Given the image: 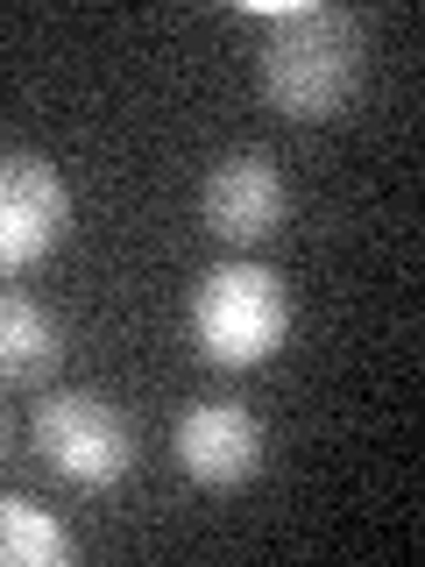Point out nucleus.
Segmentation results:
<instances>
[{
  "label": "nucleus",
  "mask_w": 425,
  "mask_h": 567,
  "mask_svg": "<svg viewBox=\"0 0 425 567\" xmlns=\"http://www.w3.org/2000/svg\"><path fill=\"white\" fill-rule=\"evenodd\" d=\"M35 454L71 489H114L135 468V425L100 390H58L35 404Z\"/></svg>",
  "instance_id": "3"
},
{
  "label": "nucleus",
  "mask_w": 425,
  "mask_h": 567,
  "mask_svg": "<svg viewBox=\"0 0 425 567\" xmlns=\"http://www.w3.org/2000/svg\"><path fill=\"white\" fill-rule=\"evenodd\" d=\"M283 213H291V185H283L270 150H227L199 185V220H206V235L227 241V248L270 241L283 227Z\"/></svg>",
  "instance_id": "5"
},
{
  "label": "nucleus",
  "mask_w": 425,
  "mask_h": 567,
  "mask_svg": "<svg viewBox=\"0 0 425 567\" xmlns=\"http://www.w3.org/2000/svg\"><path fill=\"white\" fill-rule=\"evenodd\" d=\"M291 284H283L270 262H212V270L191 284V348H199L206 369H262L270 354L291 341Z\"/></svg>",
  "instance_id": "2"
},
{
  "label": "nucleus",
  "mask_w": 425,
  "mask_h": 567,
  "mask_svg": "<svg viewBox=\"0 0 425 567\" xmlns=\"http://www.w3.org/2000/svg\"><path fill=\"white\" fill-rule=\"evenodd\" d=\"M71 235V185L50 156L0 150V277L50 262Z\"/></svg>",
  "instance_id": "4"
},
{
  "label": "nucleus",
  "mask_w": 425,
  "mask_h": 567,
  "mask_svg": "<svg viewBox=\"0 0 425 567\" xmlns=\"http://www.w3.org/2000/svg\"><path fill=\"white\" fill-rule=\"evenodd\" d=\"M64 362V327L43 298L0 291V383H50Z\"/></svg>",
  "instance_id": "7"
},
{
  "label": "nucleus",
  "mask_w": 425,
  "mask_h": 567,
  "mask_svg": "<svg viewBox=\"0 0 425 567\" xmlns=\"http://www.w3.org/2000/svg\"><path fill=\"white\" fill-rule=\"evenodd\" d=\"M79 539L64 532L58 511L29 504V496H0V567H64Z\"/></svg>",
  "instance_id": "8"
},
{
  "label": "nucleus",
  "mask_w": 425,
  "mask_h": 567,
  "mask_svg": "<svg viewBox=\"0 0 425 567\" xmlns=\"http://www.w3.org/2000/svg\"><path fill=\"white\" fill-rule=\"evenodd\" d=\"M248 22L262 29L256 50V79L262 100L283 121H341L369 71V35L362 14L348 8H319V0H283V8H248Z\"/></svg>",
  "instance_id": "1"
},
{
  "label": "nucleus",
  "mask_w": 425,
  "mask_h": 567,
  "mask_svg": "<svg viewBox=\"0 0 425 567\" xmlns=\"http://www.w3.org/2000/svg\"><path fill=\"white\" fill-rule=\"evenodd\" d=\"M177 468L199 489H248L262 475V419L235 398L191 404L177 419Z\"/></svg>",
  "instance_id": "6"
}]
</instances>
